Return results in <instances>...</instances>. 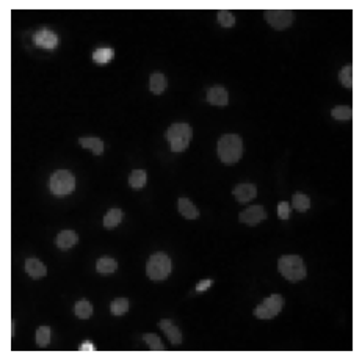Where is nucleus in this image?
I'll return each instance as SVG.
<instances>
[{
    "instance_id": "27",
    "label": "nucleus",
    "mask_w": 362,
    "mask_h": 362,
    "mask_svg": "<svg viewBox=\"0 0 362 362\" xmlns=\"http://www.w3.org/2000/svg\"><path fill=\"white\" fill-rule=\"evenodd\" d=\"M339 79H340V83L344 85L345 88H351L353 87V71H351V66H345L342 71L339 72Z\"/></svg>"
},
{
    "instance_id": "11",
    "label": "nucleus",
    "mask_w": 362,
    "mask_h": 362,
    "mask_svg": "<svg viewBox=\"0 0 362 362\" xmlns=\"http://www.w3.org/2000/svg\"><path fill=\"white\" fill-rule=\"evenodd\" d=\"M207 102L212 105H217V107H226L229 102V94L223 87L217 85V87H212L207 91Z\"/></svg>"
},
{
    "instance_id": "25",
    "label": "nucleus",
    "mask_w": 362,
    "mask_h": 362,
    "mask_svg": "<svg viewBox=\"0 0 362 362\" xmlns=\"http://www.w3.org/2000/svg\"><path fill=\"white\" fill-rule=\"evenodd\" d=\"M331 115L334 119H339V121H350L353 116V110L350 107H347V105H339V107L332 109Z\"/></svg>"
},
{
    "instance_id": "18",
    "label": "nucleus",
    "mask_w": 362,
    "mask_h": 362,
    "mask_svg": "<svg viewBox=\"0 0 362 362\" xmlns=\"http://www.w3.org/2000/svg\"><path fill=\"white\" fill-rule=\"evenodd\" d=\"M115 57V50L110 47H97L93 52V61L97 63V65H107L110 63Z\"/></svg>"
},
{
    "instance_id": "7",
    "label": "nucleus",
    "mask_w": 362,
    "mask_h": 362,
    "mask_svg": "<svg viewBox=\"0 0 362 362\" xmlns=\"http://www.w3.org/2000/svg\"><path fill=\"white\" fill-rule=\"evenodd\" d=\"M265 17L267 22L276 30L287 29L293 24V13L289 10H267Z\"/></svg>"
},
{
    "instance_id": "3",
    "label": "nucleus",
    "mask_w": 362,
    "mask_h": 362,
    "mask_svg": "<svg viewBox=\"0 0 362 362\" xmlns=\"http://www.w3.org/2000/svg\"><path fill=\"white\" fill-rule=\"evenodd\" d=\"M171 273V259L165 252H156L147 259L146 274L152 281H165Z\"/></svg>"
},
{
    "instance_id": "23",
    "label": "nucleus",
    "mask_w": 362,
    "mask_h": 362,
    "mask_svg": "<svg viewBox=\"0 0 362 362\" xmlns=\"http://www.w3.org/2000/svg\"><path fill=\"white\" fill-rule=\"evenodd\" d=\"M74 312L79 318H90L93 315V306L88 300H80L77 301Z\"/></svg>"
},
{
    "instance_id": "17",
    "label": "nucleus",
    "mask_w": 362,
    "mask_h": 362,
    "mask_svg": "<svg viewBox=\"0 0 362 362\" xmlns=\"http://www.w3.org/2000/svg\"><path fill=\"white\" fill-rule=\"evenodd\" d=\"M79 144L85 149H91L96 156H100L104 152V141L96 137H83L79 140Z\"/></svg>"
},
{
    "instance_id": "5",
    "label": "nucleus",
    "mask_w": 362,
    "mask_h": 362,
    "mask_svg": "<svg viewBox=\"0 0 362 362\" xmlns=\"http://www.w3.org/2000/svg\"><path fill=\"white\" fill-rule=\"evenodd\" d=\"M49 188L55 196L63 198L75 190V177L72 173L66 171V169H58V171H55L50 176Z\"/></svg>"
},
{
    "instance_id": "21",
    "label": "nucleus",
    "mask_w": 362,
    "mask_h": 362,
    "mask_svg": "<svg viewBox=\"0 0 362 362\" xmlns=\"http://www.w3.org/2000/svg\"><path fill=\"white\" fill-rule=\"evenodd\" d=\"M146 180H147V177H146V173L143 171V169H135V171H132L129 176V185L134 190L143 188L146 185Z\"/></svg>"
},
{
    "instance_id": "31",
    "label": "nucleus",
    "mask_w": 362,
    "mask_h": 362,
    "mask_svg": "<svg viewBox=\"0 0 362 362\" xmlns=\"http://www.w3.org/2000/svg\"><path fill=\"white\" fill-rule=\"evenodd\" d=\"M79 351H82V353H94V351H96V347H94V344H91V342H83V344L79 347Z\"/></svg>"
},
{
    "instance_id": "22",
    "label": "nucleus",
    "mask_w": 362,
    "mask_h": 362,
    "mask_svg": "<svg viewBox=\"0 0 362 362\" xmlns=\"http://www.w3.org/2000/svg\"><path fill=\"white\" fill-rule=\"evenodd\" d=\"M292 204L298 212H306L311 207V199L307 198V195L301 193V191H296V193L293 195Z\"/></svg>"
},
{
    "instance_id": "29",
    "label": "nucleus",
    "mask_w": 362,
    "mask_h": 362,
    "mask_svg": "<svg viewBox=\"0 0 362 362\" xmlns=\"http://www.w3.org/2000/svg\"><path fill=\"white\" fill-rule=\"evenodd\" d=\"M144 342L149 345L151 350H165V347L162 345V340L157 334H144Z\"/></svg>"
},
{
    "instance_id": "13",
    "label": "nucleus",
    "mask_w": 362,
    "mask_h": 362,
    "mask_svg": "<svg viewBox=\"0 0 362 362\" xmlns=\"http://www.w3.org/2000/svg\"><path fill=\"white\" fill-rule=\"evenodd\" d=\"M79 242V236L74 232V230H61L58 236H57V246L63 251H66V249H71L72 246H75Z\"/></svg>"
},
{
    "instance_id": "24",
    "label": "nucleus",
    "mask_w": 362,
    "mask_h": 362,
    "mask_svg": "<svg viewBox=\"0 0 362 362\" xmlns=\"http://www.w3.org/2000/svg\"><path fill=\"white\" fill-rule=\"evenodd\" d=\"M110 311L113 315H124L129 311V300H127V298H116L110 304Z\"/></svg>"
},
{
    "instance_id": "12",
    "label": "nucleus",
    "mask_w": 362,
    "mask_h": 362,
    "mask_svg": "<svg viewBox=\"0 0 362 362\" xmlns=\"http://www.w3.org/2000/svg\"><path fill=\"white\" fill-rule=\"evenodd\" d=\"M25 271H27V274L30 276V278H33V279H41V278H44V276L47 274L46 265L42 264L39 259H36V257H30V259L25 261Z\"/></svg>"
},
{
    "instance_id": "19",
    "label": "nucleus",
    "mask_w": 362,
    "mask_h": 362,
    "mask_svg": "<svg viewBox=\"0 0 362 362\" xmlns=\"http://www.w3.org/2000/svg\"><path fill=\"white\" fill-rule=\"evenodd\" d=\"M116 268H118V262L112 257H100L96 262V270L100 274H112L116 271Z\"/></svg>"
},
{
    "instance_id": "2",
    "label": "nucleus",
    "mask_w": 362,
    "mask_h": 362,
    "mask_svg": "<svg viewBox=\"0 0 362 362\" xmlns=\"http://www.w3.org/2000/svg\"><path fill=\"white\" fill-rule=\"evenodd\" d=\"M278 270L290 282H298L306 278V265L300 255H282L278 261Z\"/></svg>"
},
{
    "instance_id": "20",
    "label": "nucleus",
    "mask_w": 362,
    "mask_h": 362,
    "mask_svg": "<svg viewBox=\"0 0 362 362\" xmlns=\"http://www.w3.org/2000/svg\"><path fill=\"white\" fill-rule=\"evenodd\" d=\"M121 220H122V212H121V209H118V207L110 209V210L107 212V215L104 217V226L107 227V229H113V227H116V226L121 223Z\"/></svg>"
},
{
    "instance_id": "32",
    "label": "nucleus",
    "mask_w": 362,
    "mask_h": 362,
    "mask_svg": "<svg viewBox=\"0 0 362 362\" xmlns=\"http://www.w3.org/2000/svg\"><path fill=\"white\" fill-rule=\"evenodd\" d=\"M212 286V281L210 279H205V281H201L198 286H196V292H204V290H207L209 287Z\"/></svg>"
},
{
    "instance_id": "8",
    "label": "nucleus",
    "mask_w": 362,
    "mask_h": 362,
    "mask_svg": "<svg viewBox=\"0 0 362 362\" xmlns=\"http://www.w3.org/2000/svg\"><path fill=\"white\" fill-rule=\"evenodd\" d=\"M239 220L248 226H255V224L262 223L264 220H267V212L262 205H251L242 212Z\"/></svg>"
},
{
    "instance_id": "9",
    "label": "nucleus",
    "mask_w": 362,
    "mask_h": 362,
    "mask_svg": "<svg viewBox=\"0 0 362 362\" xmlns=\"http://www.w3.org/2000/svg\"><path fill=\"white\" fill-rule=\"evenodd\" d=\"M35 44L41 49L52 50L58 44V36L49 29H42L35 33Z\"/></svg>"
},
{
    "instance_id": "4",
    "label": "nucleus",
    "mask_w": 362,
    "mask_h": 362,
    "mask_svg": "<svg viewBox=\"0 0 362 362\" xmlns=\"http://www.w3.org/2000/svg\"><path fill=\"white\" fill-rule=\"evenodd\" d=\"M169 140V146H171L173 152H182L188 147L191 137H193V129L185 124V122H176L168 129L166 134Z\"/></svg>"
},
{
    "instance_id": "10",
    "label": "nucleus",
    "mask_w": 362,
    "mask_h": 362,
    "mask_svg": "<svg viewBox=\"0 0 362 362\" xmlns=\"http://www.w3.org/2000/svg\"><path fill=\"white\" fill-rule=\"evenodd\" d=\"M234 196H236V199L239 202H249L251 199L255 198V195H257V188H255L254 184H239L236 188H234Z\"/></svg>"
},
{
    "instance_id": "1",
    "label": "nucleus",
    "mask_w": 362,
    "mask_h": 362,
    "mask_svg": "<svg viewBox=\"0 0 362 362\" xmlns=\"http://www.w3.org/2000/svg\"><path fill=\"white\" fill-rule=\"evenodd\" d=\"M218 156L224 165L237 163L243 156V140L237 134H226L218 141Z\"/></svg>"
},
{
    "instance_id": "6",
    "label": "nucleus",
    "mask_w": 362,
    "mask_h": 362,
    "mask_svg": "<svg viewBox=\"0 0 362 362\" xmlns=\"http://www.w3.org/2000/svg\"><path fill=\"white\" fill-rule=\"evenodd\" d=\"M284 307V298L279 293H274L270 295L268 298L262 301V304H259L257 307L254 309V315L262 318V320H270V318L276 317L281 309Z\"/></svg>"
},
{
    "instance_id": "30",
    "label": "nucleus",
    "mask_w": 362,
    "mask_h": 362,
    "mask_svg": "<svg viewBox=\"0 0 362 362\" xmlns=\"http://www.w3.org/2000/svg\"><path fill=\"white\" fill-rule=\"evenodd\" d=\"M289 214H290V204L282 201L278 204V215L281 220H287L289 218Z\"/></svg>"
},
{
    "instance_id": "14",
    "label": "nucleus",
    "mask_w": 362,
    "mask_h": 362,
    "mask_svg": "<svg viewBox=\"0 0 362 362\" xmlns=\"http://www.w3.org/2000/svg\"><path fill=\"white\" fill-rule=\"evenodd\" d=\"M159 326H160V329L168 335V339H169V342H171L173 345H179L180 342H182V332H180V329L177 328V326H174L173 323H171V320H162L160 323H159Z\"/></svg>"
},
{
    "instance_id": "26",
    "label": "nucleus",
    "mask_w": 362,
    "mask_h": 362,
    "mask_svg": "<svg viewBox=\"0 0 362 362\" xmlns=\"http://www.w3.org/2000/svg\"><path fill=\"white\" fill-rule=\"evenodd\" d=\"M50 342V328L49 326H41L36 331V344L39 347H46Z\"/></svg>"
},
{
    "instance_id": "16",
    "label": "nucleus",
    "mask_w": 362,
    "mask_h": 362,
    "mask_svg": "<svg viewBox=\"0 0 362 362\" xmlns=\"http://www.w3.org/2000/svg\"><path fill=\"white\" fill-rule=\"evenodd\" d=\"M168 87V80L162 72H154L149 79V90L154 94H162Z\"/></svg>"
},
{
    "instance_id": "15",
    "label": "nucleus",
    "mask_w": 362,
    "mask_h": 362,
    "mask_svg": "<svg viewBox=\"0 0 362 362\" xmlns=\"http://www.w3.org/2000/svg\"><path fill=\"white\" fill-rule=\"evenodd\" d=\"M179 214L182 217H185L187 220H196L199 217V210L188 198H180L179 199Z\"/></svg>"
},
{
    "instance_id": "28",
    "label": "nucleus",
    "mask_w": 362,
    "mask_h": 362,
    "mask_svg": "<svg viewBox=\"0 0 362 362\" xmlns=\"http://www.w3.org/2000/svg\"><path fill=\"white\" fill-rule=\"evenodd\" d=\"M218 20L223 27H234V24H236V17H234V14L227 10L218 11Z\"/></svg>"
}]
</instances>
